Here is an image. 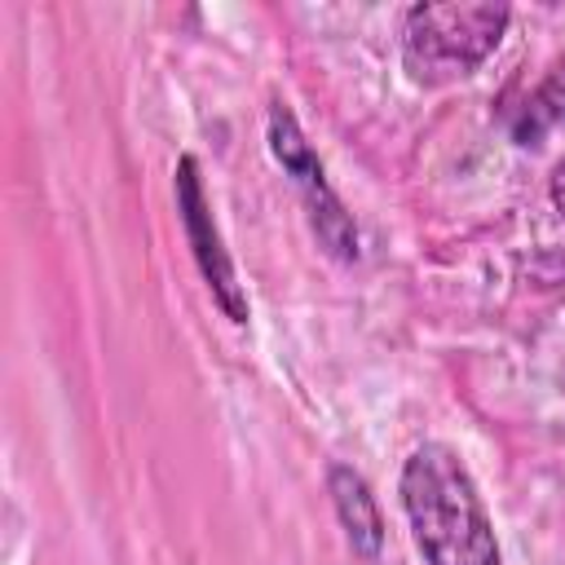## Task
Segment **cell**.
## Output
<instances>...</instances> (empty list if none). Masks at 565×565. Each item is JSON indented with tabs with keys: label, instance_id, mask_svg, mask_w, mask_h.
<instances>
[{
	"label": "cell",
	"instance_id": "277c9868",
	"mask_svg": "<svg viewBox=\"0 0 565 565\" xmlns=\"http://www.w3.org/2000/svg\"><path fill=\"white\" fill-rule=\"evenodd\" d=\"M177 212H181V225H185V238L194 247V260L216 296V305L225 309L230 322H247V296L238 287V274L230 265V252L221 247V234L212 225V212H207V199H203V181H199V163L185 154L177 163Z\"/></svg>",
	"mask_w": 565,
	"mask_h": 565
},
{
	"label": "cell",
	"instance_id": "7a4b0ae2",
	"mask_svg": "<svg viewBox=\"0 0 565 565\" xmlns=\"http://www.w3.org/2000/svg\"><path fill=\"white\" fill-rule=\"evenodd\" d=\"M503 26H508V4H486V0L415 4L402 26V62L419 84L463 79L494 53Z\"/></svg>",
	"mask_w": 565,
	"mask_h": 565
},
{
	"label": "cell",
	"instance_id": "6da1fadb",
	"mask_svg": "<svg viewBox=\"0 0 565 565\" xmlns=\"http://www.w3.org/2000/svg\"><path fill=\"white\" fill-rule=\"evenodd\" d=\"M402 508L428 565H503L486 503L450 446L424 441L411 450L402 468Z\"/></svg>",
	"mask_w": 565,
	"mask_h": 565
},
{
	"label": "cell",
	"instance_id": "5b68a950",
	"mask_svg": "<svg viewBox=\"0 0 565 565\" xmlns=\"http://www.w3.org/2000/svg\"><path fill=\"white\" fill-rule=\"evenodd\" d=\"M327 490H331L335 516H340V525H344L353 552H358V556H380L384 521H380V508H375V494L366 490V481H362L349 463H331Z\"/></svg>",
	"mask_w": 565,
	"mask_h": 565
},
{
	"label": "cell",
	"instance_id": "8992f818",
	"mask_svg": "<svg viewBox=\"0 0 565 565\" xmlns=\"http://www.w3.org/2000/svg\"><path fill=\"white\" fill-rule=\"evenodd\" d=\"M556 124H565V57H556L539 88L521 102V110L512 115V137L516 146H539Z\"/></svg>",
	"mask_w": 565,
	"mask_h": 565
},
{
	"label": "cell",
	"instance_id": "3957f363",
	"mask_svg": "<svg viewBox=\"0 0 565 565\" xmlns=\"http://www.w3.org/2000/svg\"><path fill=\"white\" fill-rule=\"evenodd\" d=\"M269 150H274V159L296 177L318 243H322L335 260H358V225H353V216L344 212V203L335 199V190L327 185L318 154L309 150V141H305L296 115H291L282 102L269 106Z\"/></svg>",
	"mask_w": 565,
	"mask_h": 565
},
{
	"label": "cell",
	"instance_id": "52a82bcc",
	"mask_svg": "<svg viewBox=\"0 0 565 565\" xmlns=\"http://www.w3.org/2000/svg\"><path fill=\"white\" fill-rule=\"evenodd\" d=\"M552 203L565 216V163H556V172H552Z\"/></svg>",
	"mask_w": 565,
	"mask_h": 565
}]
</instances>
